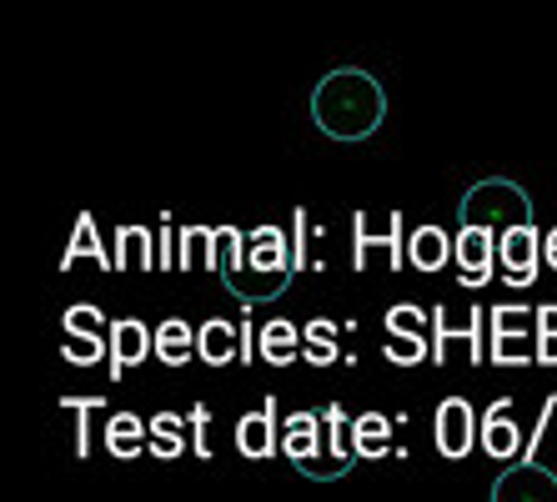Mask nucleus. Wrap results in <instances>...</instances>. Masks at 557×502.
I'll return each instance as SVG.
<instances>
[{
  "mask_svg": "<svg viewBox=\"0 0 557 502\" xmlns=\"http://www.w3.org/2000/svg\"><path fill=\"white\" fill-rule=\"evenodd\" d=\"M376 246H387L392 261L403 267V217L392 211L387 221H372L367 211H351V267L367 271V261H372Z\"/></svg>",
  "mask_w": 557,
  "mask_h": 502,
  "instance_id": "1a4fd4ad",
  "label": "nucleus"
},
{
  "mask_svg": "<svg viewBox=\"0 0 557 502\" xmlns=\"http://www.w3.org/2000/svg\"><path fill=\"white\" fill-rule=\"evenodd\" d=\"M196 347L207 367H226V362H242V327H232L226 317H211V322L196 327Z\"/></svg>",
  "mask_w": 557,
  "mask_h": 502,
  "instance_id": "2eb2a0df",
  "label": "nucleus"
},
{
  "mask_svg": "<svg viewBox=\"0 0 557 502\" xmlns=\"http://www.w3.org/2000/svg\"><path fill=\"white\" fill-rule=\"evenodd\" d=\"M407 261H412L417 271H442L453 261V236L442 232V226H417V232L407 236Z\"/></svg>",
  "mask_w": 557,
  "mask_h": 502,
  "instance_id": "6ab92c4d",
  "label": "nucleus"
},
{
  "mask_svg": "<svg viewBox=\"0 0 557 502\" xmlns=\"http://www.w3.org/2000/svg\"><path fill=\"white\" fill-rule=\"evenodd\" d=\"M191 357H201L191 322H182V317H166V322L156 327V362H161V367H186Z\"/></svg>",
  "mask_w": 557,
  "mask_h": 502,
  "instance_id": "a211bd4d",
  "label": "nucleus"
},
{
  "mask_svg": "<svg viewBox=\"0 0 557 502\" xmlns=\"http://www.w3.org/2000/svg\"><path fill=\"white\" fill-rule=\"evenodd\" d=\"M493 502H557V477L543 463H512L497 473Z\"/></svg>",
  "mask_w": 557,
  "mask_h": 502,
  "instance_id": "9d476101",
  "label": "nucleus"
},
{
  "mask_svg": "<svg viewBox=\"0 0 557 502\" xmlns=\"http://www.w3.org/2000/svg\"><path fill=\"white\" fill-rule=\"evenodd\" d=\"M151 232L146 226H121L116 232V271H151Z\"/></svg>",
  "mask_w": 557,
  "mask_h": 502,
  "instance_id": "b1692460",
  "label": "nucleus"
},
{
  "mask_svg": "<svg viewBox=\"0 0 557 502\" xmlns=\"http://www.w3.org/2000/svg\"><path fill=\"white\" fill-rule=\"evenodd\" d=\"M432 342L428 336H387L382 342V357L392 362V367H417V362H428Z\"/></svg>",
  "mask_w": 557,
  "mask_h": 502,
  "instance_id": "c85d7f7f",
  "label": "nucleus"
},
{
  "mask_svg": "<svg viewBox=\"0 0 557 502\" xmlns=\"http://www.w3.org/2000/svg\"><path fill=\"white\" fill-rule=\"evenodd\" d=\"M61 407L71 413V423H76V457H86V452H91V413H101V402L96 397H65Z\"/></svg>",
  "mask_w": 557,
  "mask_h": 502,
  "instance_id": "7c9ffc66",
  "label": "nucleus"
},
{
  "mask_svg": "<svg viewBox=\"0 0 557 502\" xmlns=\"http://www.w3.org/2000/svg\"><path fill=\"white\" fill-rule=\"evenodd\" d=\"M482 452L497 457V463H528V438H522L518 417H512V402L497 397L487 413H482Z\"/></svg>",
  "mask_w": 557,
  "mask_h": 502,
  "instance_id": "0eeeda50",
  "label": "nucleus"
},
{
  "mask_svg": "<svg viewBox=\"0 0 557 502\" xmlns=\"http://www.w3.org/2000/svg\"><path fill=\"white\" fill-rule=\"evenodd\" d=\"M191 267H211V226H182V257H176V271Z\"/></svg>",
  "mask_w": 557,
  "mask_h": 502,
  "instance_id": "bb28decb",
  "label": "nucleus"
},
{
  "mask_svg": "<svg viewBox=\"0 0 557 502\" xmlns=\"http://www.w3.org/2000/svg\"><path fill=\"white\" fill-rule=\"evenodd\" d=\"M242 261H247V232L242 226H211V271L226 282L242 271Z\"/></svg>",
  "mask_w": 557,
  "mask_h": 502,
  "instance_id": "4be33fe9",
  "label": "nucleus"
},
{
  "mask_svg": "<svg viewBox=\"0 0 557 502\" xmlns=\"http://www.w3.org/2000/svg\"><path fill=\"white\" fill-rule=\"evenodd\" d=\"M537 362L543 367H557V307H537Z\"/></svg>",
  "mask_w": 557,
  "mask_h": 502,
  "instance_id": "2f4dec72",
  "label": "nucleus"
},
{
  "mask_svg": "<svg viewBox=\"0 0 557 502\" xmlns=\"http://www.w3.org/2000/svg\"><path fill=\"white\" fill-rule=\"evenodd\" d=\"M292 277H297V257H292V242H286L282 226H251L247 232V261H242V271L226 277L221 286L251 311V307H261V302L286 296Z\"/></svg>",
  "mask_w": 557,
  "mask_h": 502,
  "instance_id": "f03ea898",
  "label": "nucleus"
},
{
  "mask_svg": "<svg viewBox=\"0 0 557 502\" xmlns=\"http://www.w3.org/2000/svg\"><path fill=\"white\" fill-rule=\"evenodd\" d=\"M106 352H111V336H65L61 342V357L71 367H96Z\"/></svg>",
  "mask_w": 557,
  "mask_h": 502,
  "instance_id": "cd10ccee",
  "label": "nucleus"
},
{
  "mask_svg": "<svg viewBox=\"0 0 557 502\" xmlns=\"http://www.w3.org/2000/svg\"><path fill=\"white\" fill-rule=\"evenodd\" d=\"M257 357L272 362V367H292V362L301 357V327L286 322V317H272L257 336Z\"/></svg>",
  "mask_w": 557,
  "mask_h": 502,
  "instance_id": "f3484780",
  "label": "nucleus"
},
{
  "mask_svg": "<svg viewBox=\"0 0 557 502\" xmlns=\"http://www.w3.org/2000/svg\"><path fill=\"white\" fill-rule=\"evenodd\" d=\"M482 327H487V311L472 307L467 317H453V307H432V362L447 367L453 357V342H467V357L478 367L487 352H482Z\"/></svg>",
  "mask_w": 557,
  "mask_h": 502,
  "instance_id": "423d86ee",
  "label": "nucleus"
},
{
  "mask_svg": "<svg viewBox=\"0 0 557 502\" xmlns=\"http://www.w3.org/2000/svg\"><path fill=\"white\" fill-rule=\"evenodd\" d=\"M457 217H462V226L493 232L497 242H503L507 232L532 226V196L522 192L512 176H487V181H478L462 201H457Z\"/></svg>",
  "mask_w": 557,
  "mask_h": 502,
  "instance_id": "7ed1b4c3",
  "label": "nucleus"
},
{
  "mask_svg": "<svg viewBox=\"0 0 557 502\" xmlns=\"http://www.w3.org/2000/svg\"><path fill=\"white\" fill-rule=\"evenodd\" d=\"M382 327H387V336H428V311L412 307V302H397V307H387V317H382ZM432 342V336H428Z\"/></svg>",
  "mask_w": 557,
  "mask_h": 502,
  "instance_id": "a878e982",
  "label": "nucleus"
},
{
  "mask_svg": "<svg viewBox=\"0 0 557 502\" xmlns=\"http://www.w3.org/2000/svg\"><path fill=\"white\" fill-rule=\"evenodd\" d=\"M186 438H191V423H186V417H176V413L151 417V457H161V463L186 457Z\"/></svg>",
  "mask_w": 557,
  "mask_h": 502,
  "instance_id": "412c9836",
  "label": "nucleus"
},
{
  "mask_svg": "<svg viewBox=\"0 0 557 502\" xmlns=\"http://www.w3.org/2000/svg\"><path fill=\"white\" fill-rule=\"evenodd\" d=\"M543 267V232L537 226H518V232H507L497 242V271L507 277H537Z\"/></svg>",
  "mask_w": 557,
  "mask_h": 502,
  "instance_id": "ddd939ff",
  "label": "nucleus"
},
{
  "mask_svg": "<svg viewBox=\"0 0 557 502\" xmlns=\"http://www.w3.org/2000/svg\"><path fill=\"white\" fill-rule=\"evenodd\" d=\"M61 327H65V336H106V317H101V307H91V302L65 307Z\"/></svg>",
  "mask_w": 557,
  "mask_h": 502,
  "instance_id": "c756f323",
  "label": "nucleus"
},
{
  "mask_svg": "<svg viewBox=\"0 0 557 502\" xmlns=\"http://www.w3.org/2000/svg\"><path fill=\"white\" fill-rule=\"evenodd\" d=\"M282 452L292 457V467H307L322 457V413H297V417H286L282 427Z\"/></svg>",
  "mask_w": 557,
  "mask_h": 502,
  "instance_id": "4468645a",
  "label": "nucleus"
},
{
  "mask_svg": "<svg viewBox=\"0 0 557 502\" xmlns=\"http://www.w3.org/2000/svg\"><path fill=\"white\" fill-rule=\"evenodd\" d=\"M342 327L332 322V317H317V322L301 327V362H311V367H332V362L342 357Z\"/></svg>",
  "mask_w": 557,
  "mask_h": 502,
  "instance_id": "aec40b11",
  "label": "nucleus"
},
{
  "mask_svg": "<svg viewBox=\"0 0 557 502\" xmlns=\"http://www.w3.org/2000/svg\"><path fill=\"white\" fill-rule=\"evenodd\" d=\"M76 257H96L106 271H116V252H106V246H101V236H96V217H81L76 221V236H71V246H65L61 267L71 271V261H76Z\"/></svg>",
  "mask_w": 557,
  "mask_h": 502,
  "instance_id": "393cba45",
  "label": "nucleus"
},
{
  "mask_svg": "<svg viewBox=\"0 0 557 502\" xmlns=\"http://www.w3.org/2000/svg\"><path fill=\"white\" fill-rule=\"evenodd\" d=\"M487 357L497 367L537 362V307H493L487 311Z\"/></svg>",
  "mask_w": 557,
  "mask_h": 502,
  "instance_id": "20e7f679",
  "label": "nucleus"
},
{
  "mask_svg": "<svg viewBox=\"0 0 557 502\" xmlns=\"http://www.w3.org/2000/svg\"><path fill=\"white\" fill-rule=\"evenodd\" d=\"M282 448V427H276V397L261 402V413H247L236 423V452L251 457V463H267L272 452Z\"/></svg>",
  "mask_w": 557,
  "mask_h": 502,
  "instance_id": "f8f14e48",
  "label": "nucleus"
},
{
  "mask_svg": "<svg viewBox=\"0 0 557 502\" xmlns=\"http://www.w3.org/2000/svg\"><path fill=\"white\" fill-rule=\"evenodd\" d=\"M146 357H156V332L136 317H121L111 322V382L131 372V367H141Z\"/></svg>",
  "mask_w": 557,
  "mask_h": 502,
  "instance_id": "9b49d317",
  "label": "nucleus"
},
{
  "mask_svg": "<svg viewBox=\"0 0 557 502\" xmlns=\"http://www.w3.org/2000/svg\"><path fill=\"white\" fill-rule=\"evenodd\" d=\"M106 448H111V457H121V463L141 457V452L151 448V423H141L136 413H111L106 417Z\"/></svg>",
  "mask_w": 557,
  "mask_h": 502,
  "instance_id": "dca6fc26",
  "label": "nucleus"
},
{
  "mask_svg": "<svg viewBox=\"0 0 557 502\" xmlns=\"http://www.w3.org/2000/svg\"><path fill=\"white\" fill-rule=\"evenodd\" d=\"M432 442L447 463H462L472 442H482V417L472 413L467 397H442L437 402V417H432Z\"/></svg>",
  "mask_w": 557,
  "mask_h": 502,
  "instance_id": "39448f33",
  "label": "nucleus"
},
{
  "mask_svg": "<svg viewBox=\"0 0 557 502\" xmlns=\"http://www.w3.org/2000/svg\"><path fill=\"white\" fill-rule=\"evenodd\" d=\"M351 438H357V457H367V463L392 457V417L387 413H362L357 427H351Z\"/></svg>",
  "mask_w": 557,
  "mask_h": 502,
  "instance_id": "5701e85b",
  "label": "nucleus"
},
{
  "mask_svg": "<svg viewBox=\"0 0 557 502\" xmlns=\"http://www.w3.org/2000/svg\"><path fill=\"white\" fill-rule=\"evenodd\" d=\"M311 121L322 136L332 142H367L376 136V126L387 121V90L372 71H357V65H337L326 71L317 86H311Z\"/></svg>",
  "mask_w": 557,
  "mask_h": 502,
  "instance_id": "f257e3e1",
  "label": "nucleus"
},
{
  "mask_svg": "<svg viewBox=\"0 0 557 502\" xmlns=\"http://www.w3.org/2000/svg\"><path fill=\"white\" fill-rule=\"evenodd\" d=\"M543 261L557 271V226H553V232H543Z\"/></svg>",
  "mask_w": 557,
  "mask_h": 502,
  "instance_id": "72a5a7b5",
  "label": "nucleus"
},
{
  "mask_svg": "<svg viewBox=\"0 0 557 502\" xmlns=\"http://www.w3.org/2000/svg\"><path fill=\"white\" fill-rule=\"evenodd\" d=\"M186 423H191V452L207 463L211 457V413H207V402H191V417H186Z\"/></svg>",
  "mask_w": 557,
  "mask_h": 502,
  "instance_id": "473e14b6",
  "label": "nucleus"
},
{
  "mask_svg": "<svg viewBox=\"0 0 557 502\" xmlns=\"http://www.w3.org/2000/svg\"><path fill=\"white\" fill-rule=\"evenodd\" d=\"M453 261H457V282L462 286H487L497 271V236L478 232V226H462L453 236Z\"/></svg>",
  "mask_w": 557,
  "mask_h": 502,
  "instance_id": "6e6552de",
  "label": "nucleus"
}]
</instances>
